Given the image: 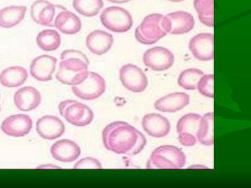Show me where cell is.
<instances>
[{
    "mask_svg": "<svg viewBox=\"0 0 251 188\" xmlns=\"http://www.w3.org/2000/svg\"><path fill=\"white\" fill-rule=\"evenodd\" d=\"M89 64L81 59L69 58L61 60L56 78L63 85H80L89 73Z\"/></svg>",
    "mask_w": 251,
    "mask_h": 188,
    "instance_id": "277c9868",
    "label": "cell"
},
{
    "mask_svg": "<svg viewBox=\"0 0 251 188\" xmlns=\"http://www.w3.org/2000/svg\"><path fill=\"white\" fill-rule=\"evenodd\" d=\"M113 43V36L100 29L92 31L86 38L87 49L92 53L99 56L107 53L112 48Z\"/></svg>",
    "mask_w": 251,
    "mask_h": 188,
    "instance_id": "d6986e66",
    "label": "cell"
},
{
    "mask_svg": "<svg viewBox=\"0 0 251 188\" xmlns=\"http://www.w3.org/2000/svg\"><path fill=\"white\" fill-rule=\"evenodd\" d=\"M201 115L189 113L185 115L178 121L176 132L179 143L184 146H193L198 142L197 133Z\"/></svg>",
    "mask_w": 251,
    "mask_h": 188,
    "instance_id": "9c48e42d",
    "label": "cell"
},
{
    "mask_svg": "<svg viewBox=\"0 0 251 188\" xmlns=\"http://www.w3.org/2000/svg\"><path fill=\"white\" fill-rule=\"evenodd\" d=\"M102 24L108 30L115 33L129 31L133 20L129 11L120 6H110L102 11L100 16Z\"/></svg>",
    "mask_w": 251,
    "mask_h": 188,
    "instance_id": "8992f818",
    "label": "cell"
},
{
    "mask_svg": "<svg viewBox=\"0 0 251 188\" xmlns=\"http://www.w3.org/2000/svg\"><path fill=\"white\" fill-rule=\"evenodd\" d=\"M36 129L38 135L43 139L54 140L64 134L65 125L59 117L45 115L36 121Z\"/></svg>",
    "mask_w": 251,
    "mask_h": 188,
    "instance_id": "9a60e30c",
    "label": "cell"
},
{
    "mask_svg": "<svg viewBox=\"0 0 251 188\" xmlns=\"http://www.w3.org/2000/svg\"><path fill=\"white\" fill-rule=\"evenodd\" d=\"M72 90L77 98L84 100H94L105 93L106 82L97 72L90 71L85 80L80 85L73 86Z\"/></svg>",
    "mask_w": 251,
    "mask_h": 188,
    "instance_id": "52a82bcc",
    "label": "cell"
},
{
    "mask_svg": "<svg viewBox=\"0 0 251 188\" xmlns=\"http://www.w3.org/2000/svg\"><path fill=\"white\" fill-rule=\"evenodd\" d=\"M168 1H171V2H181L184 0H168Z\"/></svg>",
    "mask_w": 251,
    "mask_h": 188,
    "instance_id": "d590c367",
    "label": "cell"
},
{
    "mask_svg": "<svg viewBox=\"0 0 251 188\" xmlns=\"http://www.w3.org/2000/svg\"><path fill=\"white\" fill-rule=\"evenodd\" d=\"M195 9L200 21L209 27H214V0H194Z\"/></svg>",
    "mask_w": 251,
    "mask_h": 188,
    "instance_id": "484cf974",
    "label": "cell"
},
{
    "mask_svg": "<svg viewBox=\"0 0 251 188\" xmlns=\"http://www.w3.org/2000/svg\"><path fill=\"white\" fill-rule=\"evenodd\" d=\"M122 85L133 93H141L148 86V79L139 67L132 64H126L120 70Z\"/></svg>",
    "mask_w": 251,
    "mask_h": 188,
    "instance_id": "ba28073f",
    "label": "cell"
},
{
    "mask_svg": "<svg viewBox=\"0 0 251 188\" xmlns=\"http://www.w3.org/2000/svg\"><path fill=\"white\" fill-rule=\"evenodd\" d=\"M33 127V121L27 115H11L5 118L1 125L3 133L8 136L22 138L29 134Z\"/></svg>",
    "mask_w": 251,
    "mask_h": 188,
    "instance_id": "4fadbf2b",
    "label": "cell"
},
{
    "mask_svg": "<svg viewBox=\"0 0 251 188\" xmlns=\"http://www.w3.org/2000/svg\"><path fill=\"white\" fill-rule=\"evenodd\" d=\"M40 92L33 87H24L16 91L14 102L18 110L23 112H30L36 110L41 105Z\"/></svg>",
    "mask_w": 251,
    "mask_h": 188,
    "instance_id": "ac0fdd59",
    "label": "cell"
},
{
    "mask_svg": "<svg viewBox=\"0 0 251 188\" xmlns=\"http://www.w3.org/2000/svg\"><path fill=\"white\" fill-rule=\"evenodd\" d=\"M0 98H1V92H0Z\"/></svg>",
    "mask_w": 251,
    "mask_h": 188,
    "instance_id": "74e56055",
    "label": "cell"
},
{
    "mask_svg": "<svg viewBox=\"0 0 251 188\" xmlns=\"http://www.w3.org/2000/svg\"><path fill=\"white\" fill-rule=\"evenodd\" d=\"M108 1L110 2L115 3V4H125V3L131 1V0H108Z\"/></svg>",
    "mask_w": 251,
    "mask_h": 188,
    "instance_id": "e575fe53",
    "label": "cell"
},
{
    "mask_svg": "<svg viewBox=\"0 0 251 188\" xmlns=\"http://www.w3.org/2000/svg\"><path fill=\"white\" fill-rule=\"evenodd\" d=\"M27 78V70L24 67L13 66L1 72L0 84L6 88H17L25 84Z\"/></svg>",
    "mask_w": 251,
    "mask_h": 188,
    "instance_id": "7402d4cb",
    "label": "cell"
},
{
    "mask_svg": "<svg viewBox=\"0 0 251 188\" xmlns=\"http://www.w3.org/2000/svg\"><path fill=\"white\" fill-rule=\"evenodd\" d=\"M193 57L201 62L214 58V36L211 33H201L193 36L188 44Z\"/></svg>",
    "mask_w": 251,
    "mask_h": 188,
    "instance_id": "7c38bea8",
    "label": "cell"
},
{
    "mask_svg": "<svg viewBox=\"0 0 251 188\" xmlns=\"http://www.w3.org/2000/svg\"><path fill=\"white\" fill-rule=\"evenodd\" d=\"M214 74L204 75L198 82L197 90L203 96L214 98Z\"/></svg>",
    "mask_w": 251,
    "mask_h": 188,
    "instance_id": "f546056e",
    "label": "cell"
},
{
    "mask_svg": "<svg viewBox=\"0 0 251 188\" xmlns=\"http://www.w3.org/2000/svg\"><path fill=\"white\" fill-rule=\"evenodd\" d=\"M25 6L11 5L0 9V27L9 29L22 22L27 13Z\"/></svg>",
    "mask_w": 251,
    "mask_h": 188,
    "instance_id": "603a6c76",
    "label": "cell"
},
{
    "mask_svg": "<svg viewBox=\"0 0 251 188\" xmlns=\"http://www.w3.org/2000/svg\"><path fill=\"white\" fill-rule=\"evenodd\" d=\"M54 27L67 35L76 34L82 29L80 18L72 11L66 9L59 13L54 21Z\"/></svg>",
    "mask_w": 251,
    "mask_h": 188,
    "instance_id": "44dd1931",
    "label": "cell"
},
{
    "mask_svg": "<svg viewBox=\"0 0 251 188\" xmlns=\"http://www.w3.org/2000/svg\"><path fill=\"white\" fill-rule=\"evenodd\" d=\"M73 7L85 17H94L100 13L104 6L103 0H73Z\"/></svg>",
    "mask_w": 251,
    "mask_h": 188,
    "instance_id": "4316f807",
    "label": "cell"
},
{
    "mask_svg": "<svg viewBox=\"0 0 251 188\" xmlns=\"http://www.w3.org/2000/svg\"><path fill=\"white\" fill-rule=\"evenodd\" d=\"M62 5L50 2L41 10L38 17L37 24L46 27H54V21L59 13L66 10Z\"/></svg>",
    "mask_w": 251,
    "mask_h": 188,
    "instance_id": "f1b7e54d",
    "label": "cell"
},
{
    "mask_svg": "<svg viewBox=\"0 0 251 188\" xmlns=\"http://www.w3.org/2000/svg\"><path fill=\"white\" fill-rule=\"evenodd\" d=\"M182 150L172 145H163L153 150L147 163L148 169H180L186 164Z\"/></svg>",
    "mask_w": 251,
    "mask_h": 188,
    "instance_id": "7a4b0ae2",
    "label": "cell"
},
{
    "mask_svg": "<svg viewBox=\"0 0 251 188\" xmlns=\"http://www.w3.org/2000/svg\"><path fill=\"white\" fill-rule=\"evenodd\" d=\"M49 3L47 0H36L32 3L30 9V16L33 21L37 23L39 13Z\"/></svg>",
    "mask_w": 251,
    "mask_h": 188,
    "instance_id": "d6a6232c",
    "label": "cell"
},
{
    "mask_svg": "<svg viewBox=\"0 0 251 188\" xmlns=\"http://www.w3.org/2000/svg\"><path fill=\"white\" fill-rule=\"evenodd\" d=\"M51 156L54 160L64 163L77 161L80 156L79 145L71 140L63 139L56 141L50 148Z\"/></svg>",
    "mask_w": 251,
    "mask_h": 188,
    "instance_id": "2e32d148",
    "label": "cell"
},
{
    "mask_svg": "<svg viewBox=\"0 0 251 188\" xmlns=\"http://www.w3.org/2000/svg\"><path fill=\"white\" fill-rule=\"evenodd\" d=\"M62 43L60 34L55 29L42 30L36 36V44L46 52H53L59 48Z\"/></svg>",
    "mask_w": 251,
    "mask_h": 188,
    "instance_id": "d4e9b609",
    "label": "cell"
},
{
    "mask_svg": "<svg viewBox=\"0 0 251 188\" xmlns=\"http://www.w3.org/2000/svg\"><path fill=\"white\" fill-rule=\"evenodd\" d=\"M190 103V96L184 92H175L158 99L154 108L158 111L174 113L186 108Z\"/></svg>",
    "mask_w": 251,
    "mask_h": 188,
    "instance_id": "ffe728a7",
    "label": "cell"
},
{
    "mask_svg": "<svg viewBox=\"0 0 251 188\" xmlns=\"http://www.w3.org/2000/svg\"><path fill=\"white\" fill-rule=\"evenodd\" d=\"M57 59L52 56L42 54L31 61L29 71L33 78L40 82L52 80L57 67Z\"/></svg>",
    "mask_w": 251,
    "mask_h": 188,
    "instance_id": "5bb4252c",
    "label": "cell"
},
{
    "mask_svg": "<svg viewBox=\"0 0 251 188\" xmlns=\"http://www.w3.org/2000/svg\"><path fill=\"white\" fill-rule=\"evenodd\" d=\"M59 115L73 125L85 127L93 121L94 112L87 105L74 100H66L59 103Z\"/></svg>",
    "mask_w": 251,
    "mask_h": 188,
    "instance_id": "5b68a950",
    "label": "cell"
},
{
    "mask_svg": "<svg viewBox=\"0 0 251 188\" xmlns=\"http://www.w3.org/2000/svg\"><path fill=\"white\" fill-rule=\"evenodd\" d=\"M143 63L154 71H163L171 69L175 63V55L170 49L156 46L148 49L143 54Z\"/></svg>",
    "mask_w": 251,
    "mask_h": 188,
    "instance_id": "30bf717a",
    "label": "cell"
},
{
    "mask_svg": "<svg viewBox=\"0 0 251 188\" xmlns=\"http://www.w3.org/2000/svg\"><path fill=\"white\" fill-rule=\"evenodd\" d=\"M0 112H1V106H0Z\"/></svg>",
    "mask_w": 251,
    "mask_h": 188,
    "instance_id": "8d00e7d4",
    "label": "cell"
},
{
    "mask_svg": "<svg viewBox=\"0 0 251 188\" xmlns=\"http://www.w3.org/2000/svg\"><path fill=\"white\" fill-rule=\"evenodd\" d=\"M163 25L168 34L182 35L190 32L195 26L192 15L186 11H179L163 16Z\"/></svg>",
    "mask_w": 251,
    "mask_h": 188,
    "instance_id": "8fae6325",
    "label": "cell"
},
{
    "mask_svg": "<svg viewBox=\"0 0 251 188\" xmlns=\"http://www.w3.org/2000/svg\"><path fill=\"white\" fill-rule=\"evenodd\" d=\"M69 58L81 59L87 64H90V60L87 58V56L83 52L80 50H77V49H69L63 51L60 55L61 60Z\"/></svg>",
    "mask_w": 251,
    "mask_h": 188,
    "instance_id": "1f68e13d",
    "label": "cell"
},
{
    "mask_svg": "<svg viewBox=\"0 0 251 188\" xmlns=\"http://www.w3.org/2000/svg\"><path fill=\"white\" fill-rule=\"evenodd\" d=\"M37 169H61L59 166L54 165V164H43L38 166Z\"/></svg>",
    "mask_w": 251,
    "mask_h": 188,
    "instance_id": "836d02e7",
    "label": "cell"
},
{
    "mask_svg": "<svg viewBox=\"0 0 251 188\" xmlns=\"http://www.w3.org/2000/svg\"><path fill=\"white\" fill-rule=\"evenodd\" d=\"M142 125L147 134L155 138L166 137L171 129L169 120L156 113L148 114L144 116Z\"/></svg>",
    "mask_w": 251,
    "mask_h": 188,
    "instance_id": "e0dca14e",
    "label": "cell"
},
{
    "mask_svg": "<svg viewBox=\"0 0 251 188\" xmlns=\"http://www.w3.org/2000/svg\"><path fill=\"white\" fill-rule=\"evenodd\" d=\"M204 75V72L200 69H186L180 73L178 77V85L185 90H196L200 79Z\"/></svg>",
    "mask_w": 251,
    "mask_h": 188,
    "instance_id": "83f0119b",
    "label": "cell"
},
{
    "mask_svg": "<svg viewBox=\"0 0 251 188\" xmlns=\"http://www.w3.org/2000/svg\"><path fill=\"white\" fill-rule=\"evenodd\" d=\"M163 15L151 14L144 18L141 24L135 29V39L143 45H152L168 32L163 25Z\"/></svg>",
    "mask_w": 251,
    "mask_h": 188,
    "instance_id": "3957f363",
    "label": "cell"
},
{
    "mask_svg": "<svg viewBox=\"0 0 251 188\" xmlns=\"http://www.w3.org/2000/svg\"><path fill=\"white\" fill-rule=\"evenodd\" d=\"M102 164L100 162L97 158H92V157H87V158H82L74 164V169H102Z\"/></svg>",
    "mask_w": 251,
    "mask_h": 188,
    "instance_id": "4dcf8cb0",
    "label": "cell"
},
{
    "mask_svg": "<svg viewBox=\"0 0 251 188\" xmlns=\"http://www.w3.org/2000/svg\"><path fill=\"white\" fill-rule=\"evenodd\" d=\"M104 146L109 151L119 155L133 156L145 148L147 140L143 133L126 122H112L102 133Z\"/></svg>",
    "mask_w": 251,
    "mask_h": 188,
    "instance_id": "6da1fadb",
    "label": "cell"
},
{
    "mask_svg": "<svg viewBox=\"0 0 251 188\" xmlns=\"http://www.w3.org/2000/svg\"><path fill=\"white\" fill-rule=\"evenodd\" d=\"M214 112L206 113L201 117L198 126V141L204 146H211L214 144Z\"/></svg>",
    "mask_w": 251,
    "mask_h": 188,
    "instance_id": "cb8c5ba5",
    "label": "cell"
}]
</instances>
